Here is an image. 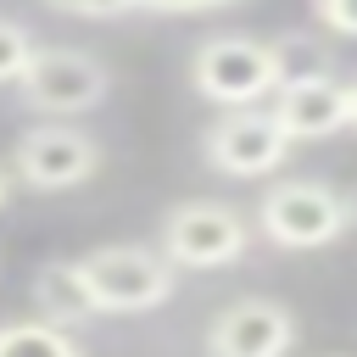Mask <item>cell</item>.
I'll return each instance as SVG.
<instances>
[{
	"label": "cell",
	"instance_id": "obj_1",
	"mask_svg": "<svg viewBox=\"0 0 357 357\" xmlns=\"http://www.w3.org/2000/svg\"><path fill=\"white\" fill-rule=\"evenodd\" d=\"M284 73H290L284 45L257 39V33H212L190 56V89L223 112L229 106H262Z\"/></svg>",
	"mask_w": 357,
	"mask_h": 357
},
{
	"label": "cell",
	"instance_id": "obj_2",
	"mask_svg": "<svg viewBox=\"0 0 357 357\" xmlns=\"http://www.w3.org/2000/svg\"><path fill=\"white\" fill-rule=\"evenodd\" d=\"M78 262V279L89 290V307L95 318L112 312V318H134V312H156L173 284H178V268L156 251V245H134V240H117V245H95Z\"/></svg>",
	"mask_w": 357,
	"mask_h": 357
},
{
	"label": "cell",
	"instance_id": "obj_3",
	"mask_svg": "<svg viewBox=\"0 0 357 357\" xmlns=\"http://www.w3.org/2000/svg\"><path fill=\"white\" fill-rule=\"evenodd\" d=\"M257 229L279 251H318L335 245L351 218H346V190L324 178H273L257 201Z\"/></svg>",
	"mask_w": 357,
	"mask_h": 357
},
{
	"label": "cell",
	"instance_id": "obj_4",
	"mask_svg": "<svg viewBox=\"0 0 357 357\" xmlns=\"http://www.w3.org/2000/svg\"><path fill=\"white\" fill-rule=\"evenodd\" d=\"M17 95H22L28 112L73 123V117L106 106L112 67L100 56H89V50H73V45H33V56H28L22 78H17Z\"/></svg>",
	"mask_w": 357,
	"mask_h": 357
},
{
	"label": "cell",
	"instance_id": "obj_5",
	"mask_svg": "<svg viewBox=\"0 0 357 357\" xmlns=\"http://www.w3.org/2000/svg\"><path fill=\"white\" fill-rule=\"evenodd\" d=\"M156 251L173 268H234L251 251V223H245L240 206L195 195V201H178V206L162 212Z\"/></svg>",
	"mask_w": 357,
	"mask_h": 357
},
{
	"label": "cell",
	"instance_id": "obj_6",
	"mask_svg": "<svg viewBox=\"0 0 357 357\" xmlns=\"http://www.w3.org/2000/svg\"><path fill=\"white\" fill-rule=\"evenodd\" d=\"M100 167V139L50 117L33 123L17 145H11V178L33 195H56V190H78L84 178H95Z\"/></svg>",
	"mask_w": 357,
	"mask_h": 357
},
{
	"label": "cell",
	"instance_id": "obj_7",
	"mask_svg": "<svg viewBox=\"0 0 357 357\" xmlns=\"http://www.w3.org/2000/svg\"><path fill=\"white\" fill-rule=\"evenodd\" d=\"M201 156L223 178H268V173L284 167L290 139H284V128L273 123L268 106H229L201 134Z\"/></svg>",
	"mask_w": 357,
	"mask_h": 357
},
{
	"label": "cell",
	"instance_id": "obj_8",
	"mask_svg": "<svg viewBox=\"0 0 357 357\" xmlns=\"http://www.w3.org/2000/svg\"><path fill=\"white\" fill-rule=\"evenodd\" d=\"M296 312L273 296H240L212 312L201 357H290L296 351Z\"/></svg>",
	"mask_w": 357,
	"mask_h": 357
},
{
	"label": "cell",
	"instance_id": "obj_9",
	"mask_svg": "<svg viewBox=\"0 0 357 357\" xmlns=\"http://www.w3.org/2000/svg\"><path fill=\"white\" fill-rule=\"evenodd\" d=\"M273 123L284 128V139H329L346 128V78L312 67V73H284L279 89L268 95Z\"/></svg>",
	"mask_w": 357,
	"mask_h": 357
},
{
	"label": "cell",
	"instance_id": "obj_10",
	"mask_svg": "<svg viewBox=\"0 0 357 357\" xmlns=\"http://www.w3.org/2000/svg\"><path fill=\"white\" fill-rule=\"evenodd\" d=\"M33 318L45 324H61V329H78L95 318L89 307V290L78 279V262H45L33 273Z\"/></svg>",
	"mask_w": 357,
	"mask_h": 357
},
{
	"label": "cell",
	"instance_id": "obj_11",
	"mask_svg": "<svg viewBox=\"0 0 357 357\" xmlns=\"http://www.w3.org/2000/svg\"><path fill=\"white\" fill-rule=\"evenodd\" d=\"M0 357H89L73 329L45 324V318H11L0 324Z\"/></svg>",
	"mask_w": 357,
	"mask_h": 357
},
{
	"label": "cell",
	"instance_id": "obj_12",
	"mask_svg": "<svg viewBox=\"0 0 357 357\" xmlns=\"http://www.w3.org/2000/svg\"><path fill=\"white\" fill-rule=\"evenodd\" d=\"M33 45H39L33 28H22L17 17H0V84H17V78H22Z\"/></svg>",
	"mask_w": 357,
	"mask_h": 357
},
{
	"label": "cell",
	"instance_id": "obj_13",
	"mask_svg": "<svg viewBox=\"0 0 357 357\" xmlns=\"http://www.w3.org/2000/svg\"><path fill=\"white\" fill-rule=\"evenodd\" d=\"M45 6L61 17H84V22H112V17L139 11V0H45Z\"/></svg>",
	"mask_w": 357,
	"mask_h": 357
},
{
	"label": "cell",
	"instance_id": "obj_14",
	"mask_svg": "<svg viewBox=\"0 0 357 357\" xmlns=\"http://www.w3.org/2000/svg\"><path fill=\"white\" fill-rule=\"evenodd\" d=\"M312 17L340 33V39H357V0H312Z\"/></svg>",
	"mask_w": 357,
	"mask_h": 357
},
{
	"label": "cell",
	"instance_id": "obj_15",
	"mask_svg": "<svg viewBox=\"0 0 357 357\" xmlns=\"http://www.w3.org/2000/svg\"><path fill=\"white\" fill-rule=\"evenodd\" d=\"M223 6H240V0H139V11H162V17H201Z\"/></svg>",
	"mask_w": 357,
	"mask_h": 357
},
{
	"label": "cell",
	"instance_id": "obj_16",
	"mask_svg": "<svg viewBox=\"0 0 357 357\" xmlns=\"http://www.w3.org/2000/svg\"><path fill=\"white\" fill-rule=\"evenodd\" d=\"M346 128H357V78H346Z\"/></svg>",
	"mask_w": 357,
	"mask_h": 357
},
{
	"label": "cell",
	"instance_id": "obj_17",
	"mask_svg": "<svg viewBox=\"0 0 357 357\" xmlns=\"http://www.w3.org/2000/svg\"><path fill=\"white\" fill-rule=\"evenodd\" d=\"M11 190H17V178H11V167L0 162V212H6V201H11Z\"/></svg>",
	"mask_w": 357,
	"mask_h": 357
},
{
	"label": "cell",
	"instance_id": "obj_18",
	"mask_svg": "<svg viewBox=\"0 0 357 357\" xmlns=\"http://www.w3.org/2000/svg\"><path fill=\"white\" fill-rule=\"evenodd\" d=\"M346 218L357 223V190H346Z\"/></svg>",
	"mask_w": 357,
	"mask_h": 357
},
{
	"label": "cell",
	"instance_id": "obj_19",
	"mask_svg": "<svg viewBox=\"0 0 357 357\" xmlns=\"http://www.w3.org/2000/svg\"><path fill=\"white\" fill-rule=\"evenodd\" d=\"M329 357H346V351H329Z\"/></svg>",
	"mask_w": 357,
	"mask_h": 357
}]
</instances>
